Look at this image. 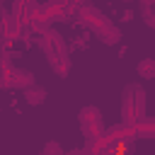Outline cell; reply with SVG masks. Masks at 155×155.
<instances>
[{
	"mask_svg": "<svg viewBox=\"0 0 155 155\" xmlns=\"http://www.w3.org/2000/svg\"><path fill=\"white\" fill-rule=\"evenodd\" d=\"M121 116L128 126H136L145 119V92L138 85H128L126 87V97L121 104Z\"/></svg>",
	"mask_w": 155,
	"mask_h": 155,
	"instance_id": "6da1fadb",
	"label": "cell"
},
{
	"mask_svg": "<svg viewBox=\"0 0 155 155\" xmlns=\"http://www.w3.org/2000/svg\"><path fill=\"white\" fill-rule=\"evenodd\" d=\"M0 31H2V39L5 41H15L19 34H22V19H17L15 15H7L0 19Z\"/></svg>",
	"mask_w": 155,
	"mask_h": 155,
	"instance_id": "7a4b0ae2",
	"label": "cell"
},
{
	"mask_svg": "<svg viewBox=\"0 0 155 155\" xmlns=\"http://www.w3.org/2000/svg\"><path fill=\"white\" fill-rule=\"evenodd\" d=\"M68 5H70V0H51L46 7H41V17H44L46 22L58 19V17H63V15L68 12Z\"/></svg>",
	"mask_w": 155,
	"mask_h": 155,
	"instance_id": "3957f363",
	"label": "cell"
},
{
	"mask_svg": "<svg viewBox=\"0 0 155 155\" xmlns=\"http://www.w3.org/2000/svg\"><path fill=\"white\" fill-rule=\"evenodd\" d=\"M99 121H102V116H99V109H97V107H85V109L80 111V124H82V126L99 124Z\"/></svg>",
	"mask_w": 155,
	"mask_h": 155,
	"instance_id": "277c9868",
	"label": "cell"
},
{
	"mask_svg": "<svg viewBox=\"0 0 155 155\" xmlns=\"http://www.w3.org/2000/svg\"><path fill=\"white\" fill-rule=\"evenodd\" d=\"M15 70L10 63H2L0 65V87H12L15 85Z\"/></svg>",
	"mask_w": 155,
	"mask_h": 155,
	"instance_id": "5b68a950",
	"label": "cell"
},
{
	"mask_svg": "<svg viewBox=\"0 0 155 155\" xmlns=\"http://www.w3.org/2000/svg\"><path fill=\"white\" fill-rule=\"evenodd\" d=\"M31 85H34L31 73H27V70H15V85H12V87H22V90H27V87H31Z\"/></svg>",
	"mask_w": 155,
	"mask_h": 155,
	"instance_id": "8992f818",
	"label": "cell"
},
{
	"mask_svg": "<svg viewBox=\"0 0 155 155\" xmlns=\"http://www.w3.org/2000/svg\"><path fill=\"white\" fill-rule=\"evenodd\" d=\"M138 75L140 78H155V58H143L138 63Z\"/></svg>",
	"mask_w": 155,
	"mask_h": 155,
	"instance_id": "52a82bcc",
	"label": "cell"
},
{
	"mask_svg": "<svg viewBox=\"0 0 155 155\" xmlns=\"http://www.w3.org/2000/svg\"><path fill=\"white\" fill-rule=\"evenodd\" d=\"M27 102H29V104H39V102H44V90H36V87L27 90Z\"/></svg>",
	"mask_w": 155,
	"mask_h": 155,
	"instance_id": "ba28073f",
	"label": "cell"
},
{
	"mask_svg": "<svg viewBox=\"0 0 155 155\" xmlns=\"http://www.w3.org/2000/svg\"><path fill=\"white\" fill-rule=\"evenodd\" d=\"M143 17L150 27H155V0L153 2H145V10H143Z\"/></svg>",
	"mask_w": 155,
	"mask_h": 155,
	"instance_id": "9c48e42d",
	"label": "cell"
},
{
	"mask_svg": "<svg viewBox=\"0 0 155 155\" xmlns=\"http://www.w3.org/2000/svg\"><path fill=\"white\" fill-rule=\"evenodd\" d=\"M44 155H63L61 153V148H58V143H46V148H44Z\"/></svg>",
	"mask_w": 155,
	"mask_h": 155,
	"instance_id": "30bf717a",
	"label": "cell"
},
{
	"mask_svg": "<svg viewBox=\"0 0 155 155\" xmlns=\"http://www.w3.org/2000/svg\"><path fill=\"white\" fill-rule=\"evenodd\" d=\"M17 5H24V7H34L36 5V0H15Z\"/></svg>",
	"mask_w": 155,
	"mask_h": 155,
	"instance_id": "8fae6325",
	"label": "cell"
},
{
	"mask_svg": "<svg viewBox=\"0 0 155 155\" xmlns=\"http://www.w3.org/2000/svg\"><path fill=\"white\" fill-rule=\"evenodd\" d=\"M0 19H2V10H0Z\"/></svg>",
	"mask_w": 155,
	"mask_h": 155,
	"instance_id": "7c38bea8",
	"label": "cell"
}]
</instances>
